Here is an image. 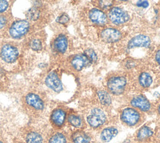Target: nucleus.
Instances as JSON below:
<instances>
[{
  "label": "nucleus",
  "instance_id": "1",
  "mask_svg": "<svg viewBox=\"0 0 160 143\" xmlns=\"http://www.w3.org/2000/svg\"><path fill=\"white\" fill-rule=\"evenodd\" d=\"M19 109L28 122L45 119L48 101L45 91L38 84L34 83L22 89L18 99Z\"/></svg>",
  "mask_w": 160,
  "mask_h": 143
},
{
  "label": "nucleus",
  "instance_id": "2",
  "mask_svg": "<svg viewBox=\"0 0 160 143\" xmlns=\"http://www.w3.org/2000/svg\"><path fill=\"white\" fill-rule=\"evenodd\" d=\"M0 66L10 75L28 70L22 41H0Z\"/></svg>",
  "mask_w": 160,
  "mask_h": 143
},
{
  "label": "nucleus",
  "instance_id": "3",
  "mask_svg": "<svg viewBox=\"0 0 160 143\" xmlns=\"http://www.w3.org/2000/svg\"><path fill=\"white\" fill-rule=\"evenodd\" d=\"M50 129L45 119L28 122L19 127L12 143H45Z\"/></svg>",
  "mask_w": 160,
  "mask_h": 143
},
{
  "label": "nucleus",
  "instance_id": "4",
  "mask_svg": "<svg viewBox=\"0 0 160 143\" xmlns=\"http://www.w3.org/2000/svg\"><path fill=\"white\" fill-rule=\"evenodd\" d=\"M46 1H34L32 6L25 13L26 19L32 25L34 31L43 29L49 21V13Z\"/></svg>",
  "mask_w": 160,
  "mask_h": 143
},
{
  "label": "nucleus",
  "instance_id": "5",
  "mask_svg": "<svg viewBox=\"0 0 160 143\" xmlns=\"http://www.w3.org/2000/svg\"><path fill=\"white\" fill-rule=\"evenodd\" d=\"M16 122V116L12 111L0 108V143H12L20 127Z\"/></svg>",
  "mask_w": 160,
  "mask_h": 143
},
{
  "label": "nucleus",
  "instance_id": "6",
  "mask_svg": "<svg viewBox=\"0 0 160 143\" xmlns=\"http://www.w3.org/2000/svg\"><path fill=\"white\" fill-rule=\"evenodd\" d=\"M34 32L36 31L27 19L14 18L4 32L2 40L21 41Z\"/></svg>",
  "mask_w": 160,
  "mask_h": 143
},
{
  "label": "nucleus",
  "instance_id": "7",
  "mask_svg": "<svg viewBox=\"0 0 160 143\" xmlns=\"http://www.w3.org/2000/svg\"><path fill=\"white\" fill-rule=\"evenodd\" d=\"M66 119V110L61 107H57L50 112L49 123L52 129L59 130L64 126Z\"/></svg>",
  "mask_w": 160,
  "mask_h": 143
},
{
  "label": "nucleus",
  "instance_id": "8",
  "mask_svg": "<svg viewBox=\"0 0 160 143\" xmlns=\"http://www.w3.org/2000/svg\"><path fill=\"white\" fill-rule=\"evenodd\" d=\"M43 83L48 89L56 93H59L63 89L59 73L54 70H49L47 72L43 78Z\"/></svg>",
  "mask_w": 160,
  "mask_h": 143
},
{
  "label": "nucleus",
  "instance_id": "9",
  "mask_svg": "<svg viewBox=\"0 0 160 143\" xmlns=\"http://www.w3.org/2000/svg\"><path fill=\"white\" fill-rule=\"evenodd\" d=\"M68 48V40L67 36L62 33L58 34L52 38L50 49L52 54L61 55L64 54Z\"/></svg>",
  "mask_w": 160,
  "mask_h": 143
},
{
  "label": "nucleus",
  "instance_id": "10",
  "mask_svg": "<svg viewBox=\"0 0 160 143\" xmlns=\"http://www.w3.org/2000/svg\"><path fill=\"white\" fill-rule=\"evenodd\" d=\"M126 86V80L121 76H116L109 79L107 87L109 91L114 94H121L125 90Z\"/></svg>",
  "mask_w": 160,
  "mask_h": 143
},
{
  "label": "nucleus",
  "instance_id": "11",
  "mask_svg": "<svg viewBox=\"0 0 160 143\" xmlns=\"http://www.w3.org/2000/svg\"><path fill=\"white\" fill-rule=\"evenodd\" d=\"M106 120V116L102 109L100 108L93 109L90 114L87 117V122L89 125L96 128L101 126Z\"/></svg>",
  "mask_w": 160,
  "mask_h": 143
},
{
  "label": "nucleus",
  "instance_id": "12",
  "mask_svg": "<svg viewBox=\"0 0 160 143\" xmlns=\"http://www.w3.org/2000/svg\"><path fill=\"white\" fill-rule=\"evenodd\" d=\"M141 115L139 112L131 107L124 109L121 114V119L125 124L129 126L136 125L140 120Z\"/></svg>",
  "mask_w": 160,
  "mask_h": 143
},
{
  "label": "nucleus",
  "instance_id": "13",
  "mask_svg": "<svg viewBox=\"0 0 160 143\" xmlns=\"http://www.w3.org/2000/svg\"><path fill=\"white\" fill-rule=\"evenodd\" d=\"M108 17L109 20L115 24L125 23L129 19L128 14L122 9L118 7H114L109 10Z\"/></svg>",
  "mask_w": 160,
  "mask_h": 143
},
{
  "label": "nucleus",
  "instance_id": "14",
  "mask_svg": "<svg viewBox=\"0 0 160 143\" xmlns=\"http://www.w3.org/2000/svg\"><path fill=\"white\" fill-rule=\"evenodd\" d=\"M121 33L114 28H106L101 33V39L107 43L116 42L121 39Z\"/></svg>",
  "mask_w": 160,
  "mask_h": 143
},
{
  "label": "nucleus",
  "instance_id": "15",
  "mask_svg": "<svg viewBox=\"0 0 160 143\" xmlns=\"http://www.w3.org/2000/svg\"><path fill=\"white\" fill-rule=\"evenodd\" d=\"M151 40L149 38L144 34H139L133 37L128 43L129 49L137 47H148L150 45Z\"/></svg>",
  "mask_w": 160,
  "mask_h": 143
},
{
  "label": "nucleus",
  "instance_id": "16",
  "mask_svg": "<svg viewBox=\"0 0 160 143\" xmlns=\"http://www.w3.org/2000/svg\"><path fill=\"white\" fill-rule=\"evenodd\" d=\"M89 19L92 22L99 25L105 24L107 22V16L101 10L94 8L89 13Z\"/></svg>",
  "mask_w": 160,
  "mask_h": 143
},
{
  "label": "nucleus",
  "instance_id": "17",
  "mask_svg": "<svg viewBox=\"0 0 160 143\" xmlns=\"http://www.w3.org/2000/svg\"><path fill=\"white\" fill-rule=\"evenodd\" d=\"M70 64L73 69L79 71L90 63L84 54H78L71 58Z\"/></svg>",
  "mask_w": 160,
  "mask_h": 143
},
{
  "label": "nucleus",
  "instance_id": "18",
  "mask_svg": "<svg viewBox=\"0 0 160 143\" xmlns=\"http://www.w3.org/2000/svg\"><path fill=\"white\" fill-rule=\"evenodd\" d=\"M131 104L144 112H147L151 109V103L142 95H138L134 97L131 101Z\"/></svg>",
  "mask_w": 160,
  "mask_h": 143
},
{
  "label": "nucleus",
  "instance_id": "19",
  "mask_svg": "<svg viewBox=\"0 0 160 143\" xmlns=\"http://www.w3.org/2000/svg\"><path fill=\"white\" fill-rule=\"evenodd\" d=\"M13 18L11 12L0 14V41L2 40L4 33Z\"/></svg>",
  "mask_w": 160,
  "mask_h": 143
},
{
  "label": "nucleus",
  "instance_id": "20",
  "mask_svg": "<svg viewBox=\"0 0 160 143\" xmlns=\"http://www.w3.org/2000/svg\"><path fill=\"white\" fill-rule=\"evenodd\" d=\"M9 75L0 66V92H5L9 89L11 85Z\"/></svg>",
  "mask_w": 160,
  "mask_h": 143
},
{
  "label": "nucleus",
  "instance_id": "21",
  "mask_svg": "<svg viewBox=\"0 0 160 143\" xmlns=\"http://www.w3.org/2000/svg\"><path fill=\"white\" fill-rule=\"evenodd\" d=\"M118 133V130L114 127H109L103 129L101 133V139L104 142H109Z\"/></svg>",
  "mask_w": 160,
  "mask_h": 143
},
{
  "label": "nucleus",
  "instance_id": "22",
  "mask_svg": "<svg viewBox=\"0 0 160 143\" xmlns=\"http://www.w3.org/2000/svg\"><path fill=\"white\" fill-rule=\"evenodd\" d=\"M71 140L72 143H89L90 137L85 132L78 130L72 134Z\"/></svg>",
  "mask_w": 160,
  "mask_h": 143
},
{
  "label": "nucleus",
  "instance_id": "23",
  "mask_svg": "<svg viewBox=\"0 0 160 143\" xmlns=\"http://www.w3.org/2000/svg\"><path fill=\"white\" fill-rule=\"evenodd\" d=\"M153 134V132L149 127L144 126L141 128L137 134V137L139 140H142L150 137Z\"/></svg>",
  "mask_w": 160,
  "mask_h": 143
},
{
  "label": "nucleus",
  "instance_id": "24",
  "mask_svg": "<svg viewBox=\"0 0 160 143\" xmlns=\"http://www.w3.org/2000/svg\"><path fill=\"white\" fill-rule=\"evenodd\" d=\"M67 120H68V122L71 125L76 128H79L82 125L81 119L79 116L75 114H71L67 115Z\"/></svg>",
  "mask_w": 160,
  "mask_h": 143
},
{
  "label": "nucleus",
  "instance_id": "25",
  "mask_svg": "<svg viewBox=\"0 0 160 143\" xmlns=\"http://www.w3.org/2000/svg\"><path fill=\"white\" fill-rule=\"evenodd\" d=\"M139 82L140 85L143 87H148L151 85L152 78L149 73L144 72L140 75L139 77Z\"/></svg>",
  "mask_w": 160,
  "mask_h": 143
},
{
  "label": "nucleus",
  "instance_id": "26",
  "mask_svg": "<svg viewBox=\"0 0 160 143\" xmlns=\"http://www.w3.org/2000/svg\"><path fill=\"white\" fill-rule=\"evenodd\" d=\"M14 1L0 0V14L11 12V8Z\"/></svg>",
  "mask_w": 160,
  "mask_h": 143
},
{
  "label": "nucleus",
  "instance_id": "27",
  "mask_svg": "<svg viewBox=\"0 0 160 143\" xmlns=\"http://www.w3.org/2000/svg\"><path fill=\"white\" fill-rule=\"evenodd\" d=\"M98 98L100 101V102L106 106L109 105L111 103V99L109 96V95L104 90H100L98 93Z\"/></svg>",
  "mask_w": 160,
  "mask_h": 143
},
{
  "label": "nucleus",
  "instance_id": "28",
  "mask_svg": "<svg viewBox=\"0 0 160 143\" xmlns=\"http://www.w3.org/2000/svg\"><path fill=\"white\" fill-rule=\"evenodd\" d=\"M84 54L86 56V58H88V60L89 61L90 64L95 62L97 60V59H98L96 53L92 49H88V50H86L84 51Z\"/></svg>",
  "mask_w": 160,
  "mask_h": 143
},
{
  "label": "nucleus",
  "instance_id": "29",
  "mask_svg": "<svg viewBox=\"0 0 160 143\" xmlns=\"http://www.w3.org/2000/svg\"><path fill=\"white\" fill-rule=\"evenodd\" d=\"M69 20V18L68 15L66 13H62L60 14L58 18H56V22L61 24H65L68 23V22Z\"/></svg>",
  "mask_w": 160,
  "mask_h": 143
},
{
  "label": "nucleus",
  "instance_id": "30",
  "mask_svg": "<svg viewBox=\"0 0 160 143\" xmlns=\"http://www.w3.org/2000/svg\"><path fill=\"white\" fill-rule=\"evenodd\" d=\"M99 4L102 9H108L112 5V1H98Z\"/></svg>",
  "mask_w": 160,
  "mask_h": 143
},
{
  "label": "nucleus",
  "instance_id": "31",
  "mask_svg": "<svg viewBox=\"0 0 160 143\" xmlns=\"http://www.w3.org/2000/svg\"><path fill=\"white\" fill-rule=\"evenodd\" d=\"M148 5H149V3L146 1H139L137 2V6L141 8H146L148 6Z\"/></svg>",
  "mask_w": 160,
  "mask_h": 143
},
{
  "label": "nucleus",
  "instance_id": "32",
  "mask_svg": "<svg viewBox=\"0 0 160 143\" xmlns=\"http://www.w3.org/2000/svg\"><path fill=\"white\" fill-rule=\"evenodd\" d=\"M155 59L156 62L158 63V64L160 66V49L159 50H158V51L156 53L155 55Z\"/></svg>",
  "mask_w": 160,
  "mask_h": 143
},
{
  "label": "nucleus",
  "instance_id": "33",
  "mask_svg": "<svg viewBox=\"0 0 160 143\" xmlns=\"http://www.w3.org/2000/svg\"><path fill=\"white\" fill-rule=\"evenodd\" d=\"M158 111H159V115H160V105H159V109H158Z\"/></svg>",
  "mask_w": 160,
  "mask_h": 143
}]
</instances>
